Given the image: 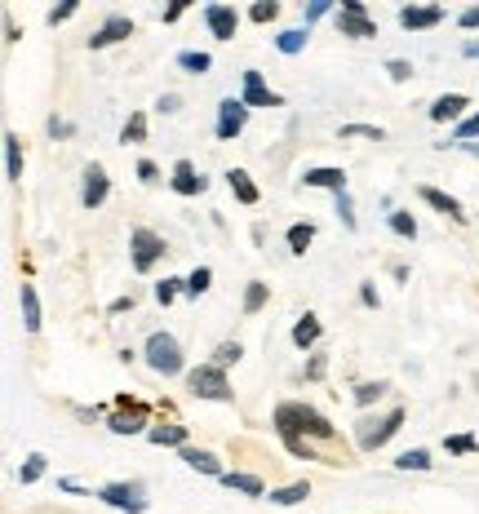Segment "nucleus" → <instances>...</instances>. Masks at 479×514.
Masks as SVG:
<instances>
[{"label":"nucleus","instance_id":"nucleus-1","mask_svg":"<svg viewBox=\"0 0 479 514\" xmlns=\"http://www.w3.org/2000/svg\"><path fill=\"white\" fill-rule=\"evenodd\" d=\"M271 435L275 439H311V444H338V426L307 399H280L271 408Z\"/></svg>","mask_w":479,"mask_h":514},{"label":"nucleus","instance_id":"nucleus-2","mask_svg":"<svg viewBox=\"0 0 479 514\" xmlns=\"http://www.w3.org/2000/svg\"><path fill=\"white\" fill-rule=\"evenodd\" d=\"M142 364H147L156 377H165V382L191 373L187 351H182V342L169 333V328H151L147 333V342H142Z\"/></svg>","mask_w":479,"mask_h":514},{"label":"nucleus","instance_id":"nucleus-3","mask_svg":"<svg viewBox=\"0 0 479 514\" xmlns=\"http://www.w3.org/2000/svg\"><path fill=\"white\" fill-rule=\"evenodd\" d=\"M404 421H409V413L400 404L386 408V413H360V421L351 426V439L360 452H382L404 430Z\"/></svg>","mask_w":479,"mask_h":514},{"label":"nucleus","instance_id":"nucleus-4","mask_svg":"<svg viewBox=\"0 0 479 514\" xmlns=\"http://www.w3.org/2000/svg\"><path fill=\"white\" fill-rule=\"evenodd\" d=\"M103 426L116 439H147V430L156 426V413H151V404H142L134 395H116V404H111Z\"/></svg>","mask_w":479,"mask_h":514},{"label":"nucleus","instance_id":"nucleus-5","mask_svg":"<svg viewBox=\"0 0 479 514\" xmlns=\"http://www.w3.org/2000/svg\"><path fill=\"white\" fill-rule=\"evenodd\" d=\"M191 399H205V404H236V386H231V373H222L218 364H196L187 377H182Z\"/></svg>","mask_w":479,"mask_h":514},{"label":"nucleus","instance_id":"nucleus-6","mask_svg":"<svg viewBox=\"0 0 479 514\" xmlns=\"http://www.w3.org/2000/svg\"><path fill=\"white\" fill-rule=\"evenodd\" d=\"M94 497L116 514H147L151 510V488L142 479H107L94 488Z\"/></svg>","mask_w":479,"mask_h":514},{"label":"nucleus","instance_id":"nucleus-7","mask_svg":"<svg viewBox=\"0 0 479 514\" xmlns=\"http://www.w3.org/2000/svg\"><path fill=\"white\" fill-rule=\"evenodd\" d=\"M169 253H173L169 240L160 231H151V226H134L129 231V266H134V275H151Z\"/></svg>","mask_w":479,"mask_h":514},{"label":"nucleus","instance_id":"nucleus-8","mask_svg":"<svg viewBox=\"0 0 479 514\" xmlns=\"http://www.w3.org/2000/svg\"><path fill=\"white\" fill-rule=\"evenodd\" d=\"M333 27H338V36H346V40H377V18L369 14L364 0H342L338 14H333Z\"/></svg>","mask_w":479,"mask_h":514},{"label":"nucleus","instance_id":"nucleus-9","mask_svg":"<svg viewBox=\"0 0 479 514\" xmlns=\"http://www.w3.org/2000/svg\"><path fill=\"white\" fill-rule=\"evenodd\" d=\"M249 116H253V111L244 107L236 94H227V98L218 102V107H213V138H218V142L244 138V129H249Z\"/></svg>","mask_w":479,"mask_h":514},{"label":"nucleus","instance_id":"nucleus-10","mask_svg":"<svg viewBox=\"0 0 479 514\" xmlns=\"http://www.w3.org/2000/svg\"><path fill=\"white\" fill-rule=\"evenodd\" d=\"M240 102L249 111H275V107H284V94L267 85V76L258 67H249V71H240Z\"/></svg>","mask_w":479,"mask_h":514},{"label":"nucleus","instance_id":"nucleus-11","mask_svg":"<svg viewBox=\"0 0 479 514\" xmlns=\"http://www.w3.org/2000/svg\"><path fill=\"white\" fill-rule=\"evenodd\" d=\"M107 200H111V173H107V164L89 160L85 169H80V209L98 213Z\"/></svg>","mask_w":479,"mask_h":514},{"label":"nucleus","instance_id":"nucleus-12","mask_svg":"<svg viewBox=\"0 0 479 514\" xmlns=\"http://www.w3.org/2000/svg\"><path fill=\"white\" fill-rule=\"evenodd\" d=\"M134 32H138V23L129 14H107L103 23L85 36V49H89V54H103V49H111V45H125Z\"/></svg>","mask_w":479,"mask_h":514},{"label":"nucleus","instance_id":"nucleus-13","mask_svg":"<svg viewBox=\"0 0 479 514\" xmlns=\"http://www.w3.org/2000/svg\"><path fill=\"white\" fill-rule=\"evenodd\" d=\"M200 23L209 27V36H213V40H222V45H227V40H236L240 23H244V14H240L236 5H222V0H209V5L200 9Z\"/></svg>","mask_w":479,"mask_h":514},{"label":"nucleus","instance_id":"nucleus-14","mask_svg":"<svg viewBox=\"0 0 479 514\" xmlns=\"http://www.w3.org/2000/svg\"><path fill=\"white\" fill-rule=\"evenodd\" d=\"M169 191H173V195H182V200H196V195H205V191H209V178L200 173V164H191V160H173V169H169Z\"/></svg>","mask_w":479,"mask_h":514},{"label":"nucleus","instance_id":"nucleus-15","mask_svg":"<svg viewBox=\"0 0 479 514\" xmlns=\"http://www.w3.org/2000/svg\"><path fill=\"white\" fill-rule=\"evenodd\" d=\"M395 23H400L404 32H435L440 23H448V9L444 5H400Z\"/></svg>","mask_w":479,"mask_h":514},{"label":"nucleus","instance_id":"nucleus-16","mask_svg":"<svg viewBox=\"0 0 479 514\" xmlns=\"http://www.w3.org/2000/svg\"><path fill=\"white\" fill-rule=\"evenodd\" d=\"M466 116H471V98L457 94V89H453V94H440L431 107H426V120H431V125H453L457 129Z\"/></svg>","mask_w":479,"mask_h":514},{"label":"nucleus","instance_id":"nucleus-17","mask_svg":"<svg viewBox=\"0 0 479 514\" xmlns=\"http://www.w3.org/2000/svg\"><path fill=\"white\" fill-rule=\"evenodd\" d=\"M178 461L191 470V475H205V479H222V475H227V461H222L213 448H200V444H187L178 452Z\"/></svg>","mask_w":479,"mask_h":514},{"label":"nucleus","instance_id":"nucleus-18","mask_svg":"<svg viewBox=\"0 0 479 514\" xmlns=\"http://www.w3.org/2000/svg\"><path fill=\"white\" fill-rule=\"evenodd\" d=\"M298 182H302L307 191L342 195V191H346V169H342V164H311V169H302Z\"/></svg>","mask_w":479,"mask_h":514},{"label":"nucleus","instance_id":"nucleus-19","mask_svg":"<svg viewBox=\"0 0 479 514\" xmlns=\"http://www.w3.org/2000/svg\"><path fill=\"white\" fill-rule=\"evenodd\" d=\"M289 342L298 346L302 355H311V351H320V342H324V320L315 311H302L298 320H293L289 328Z\"/></svg>","mask_w":479,"mask_h":514},{"label":"nucleus","instance_id":"nucleus-20","mask_svg":"<svg viewBox=\"0 0 479 514\" xmlns=\"http://www.w3.org/2000/svg\"><path fill=\"white\" fill-rule=\"evenodd\" d=\"M417 200H422L426 209H435L440 218H448V222H457V226L466 222L462 200H457V195H448V191H440V187H431V182H422V187H417Z\"/></svg>","mask_w":479,"mask_h":514},{"label":"nucleus","instance_id":"nucleus-21","mask_svg":"<svg viewBox=\"0 0 479 514\" xmlns=\"http://www.w3.org/2000/svg\"><path fill=\"white\" fill-rule=\"evenodd\" d=\"M147 444H151V448H173V452H182V448L191 444V426H182V421H173V417H169V421L160 417L156 426L147 430Z\"/></svg>","mask_w":479,"mask_h":514},{"label":"nucleus","instance_id":"nucleus-22","mask_svg":"<svg viewBox=\"0 0 479 514\" xmlns=\"http://www.w3.org/2000/svg\"><path fill=\"white\" fill-rule=\"evenodd\" d=\"M18 311H23V333L36 337L45 328V306H40L36 284H18Z\"/></svg>","mask_w":479,"mask_h":514},{"label":"nucleus","instance_id":"nucleus-23","mask_svg":"<svg viewBox=\"0 0 479 514\" xmlns=\"http://www.w3.org/2000/svg\"><path fill=\"white\" fill-rule=\"evenodd\" d=\"M227 492H240V497H253V501H267V479L253 475V470H227V475L218 479Z\"/></svg>","mask_w":479,"mask_h":514},{"label":"nucleus","instance_id":"nucleus-24","mask_svg":"<svg viewBox=\"0 0 479 514\" xmlns=\"http://www.w3.org/2000/svg\"><path fill=\"white\" fill-rule=\"evenodd\" d=\"M222 178H227V191L236 195V204H244V209L262 204V187L253 182V173H249V169H227Z\"/></svg>","mask_w":479,"mask_h":514},{"label":"nucleus","instance_id":"nucleus-25","mask_svg":"<svg viewBox=\"0 0 479 514\" xmlns=\"http://www.w3.org/2000/svg\"><path fill=\"white\" fill-rule=\"evenodd\" d=\"M271 45H275V54H284V58L307 54V45H311V27H280V32L271 36Z\"/></svg>","mask_w":479,"mask_h":514},{"label":"nucleus","instance_id":"nucleus-26","mask_svg":"<svg viewBox=\"0 0 479 514\" xmlns=\"http://www.w3.org/2000/svg\"><path fill=\"white\" fill-rule=\"evenodd\" d=\"M386 395H391V382H386V377H377V382H355V386H351V404L360 408V413H373V408L382 404Z\"/></svg>","mask_w":479,"mask_h":514},{"label":"nucleus","instance_id":"nucleus-27","mask_svg":"<svg viewBox=\"0 0 479 514\" xmlns=\"http://www.w3.org/2000/svg\"><path fill=\"white\" fill-rule=\"evenodd\" d=\"M284 444V452H289V457H298V461H320V466H342L338 457H333L329 448L324 444H311V439H280Z\"/></svg>","mask_w":479,"mask_h":514},{"label":"nucleus","instance_id":"nucleus-28","mask_svg":"<svg viewBox=\"0 0 479 514\" xmlns=\"http://www.w3.org/2000/svg\"><path fill=\"white\" fill-rule=\"evenodd\" d=\"M307 497H311V479H293V483H284V488L267 492V501L275 510H293V506H302Z\"/></svg>","mask_w":479,"mask_h":514},{"label":"nucleus","instance_id":"nucleus-29","mask_svg":"<svg viewBox=\"0 0 479 514\" xmlns=\"http://www.w3.org/2000/svg\"><path fill=\"white\" fill-rule=\"evenodd\" d=\"M271 306V284L267 280H249L244 284V293H240V315H262Z\"/></svg>","mask_w":479,"mask_h":514},{"label":"nucleus","instance_id":"nucleus-30","mask_svg":"<svg viewBox=\"0 0 479 514\" xmlns=\"http://www.w3.org/2000/svg\"><path fill=\"white\" fill-rule=\"evenodd\" d=\"M5 178L9 182H23V169H27V156H23V138L14 129H5Z\"/></svg>","mask_w":479,"mask_h":514},{"label":"nucleus","instance_id":"nucleus-31","mask_svg":"<svg viewBox=\"0 0 479 514\" xmlns=\"http://www.w3.org/2000/svg\"><path fill=\"white\" fill-rule=\"evenodd\" d=\"M391 466L400 470V475H426V470H435V457H431V448H404Z\"/></svg>","mask_w":479,"mask_h":514},{"label":"nucleus","instance_id":"nucleus-32","mask_svg":"<svg viewBox=\"0 0 479 514\" xmlns=\"http://www.w3.org/2000/svg\"><path fill=\"white\" fill-rule=\"evenodd\" d=\"M45 475H49V457L40 448H32L23 461H18V483H23V488H36Z\"/></svg>","mask_w":479,"mask_h":514},{"label":"nucleus","instance_id":"nucleus-33","mask_svg":"<svg viewBox=\"0 0 479 514\" xmlns=\"http://www.w3.org/2000/svg\"><path fill=\"white\" fill-rule=\"evenodd\" d=\"M173 67L187 71V76H209V71H213V54H209V49H178Z\"/></svg>","mask_w":479,"mask_h":514},{"label":"nucleus","instance_id":"nucleus-34","mask_svg":"<svg viewBox=\"0 0 479 514\" xmlns=\"http://www.w3.org/2000/svg\"><path fill=\"white\" fill-rule=\"evenodd\" d=\"M147 133H151L147 111H129V120L120 125V147H142V142H147Z\"/></svg>","mask_w":479,"mask_h":514},{"label":"nucleus","instance_id":"nucleus-35","mask_svg":"<svg viewBox=\"0 0 479 514\" xmlns=\"http://www.w3.org/2000/svg\"><path fill=\"white\" fill-rule=\"evenodd\" d=\"M151 297H156V306H173L178 297H187V275H165V280L151 284Z\"/></svg>","mask_w":479,"mask_h":514},{"label":"nucleus","instance_id":"nucleus-36","mask_svg":"<svg viewBox=\"0 0 479 514\" xmlns=\"http://www.w3.org/2000/svg\"><path fill=\"white\" fill-rule=\"evenodd\" d=\"M284 244H289V253H293V257H307V249L315 244V222H307V218L293 222L289 231H284Z\"/></svg>","mask_w":479,"mask_h":514},{"label":"nucleus","instance_id":"nucleus-37","mask_svg":"<svg viewBox=\"0 0 479 514\" xmlns=\"http://www.w3.org/2000/svg\"><path fill=\"white\" fill-rule=\"evenodd\" d=\"M386 226H391V235H395V240H404V244H413L417 235H422V226H417V218H413L409 209L386 213Z\"/></svg>","mask_w":479,"mask_h":514},{"label":"nucleus","instance_id":"nucleus-38","mask_svg":"<svg viewBox=\"0 0 479 514\" xmlns=\"http://www.w3.org/2000/svg\"><path fill=\"white\" fill-rule=\"evenodd\" d=\"M240 359H244V342H240V337H227V342H218V346H213L209 364H218L222 373H231V368H236Z\"/></svg>","mask_w":479,"mask_h":514},{"label":"nucleus","instance_id":"nucleus-39","mask_svg":"<svg viewBox=\"0 0 479 514\" xmlns=\"http://www.w3.org/2000/svg\"><path fill=\"white\" fill-rule=\"evenodd\" d=\"M333 213H338V222H342V231H360V213H355V195L351 191H342V195H333Z\"/></svg>","mask_w":479,"mask_h":514},{"label":"nucleus","instance_id":"nucleus-40","mask_svg":"<svg viewBox=\"0 0 479 514\" xmlns=\"http://www.w3.org/2000/svg\"><path fill=\"white\" fill-rule=\"evenodd\" d=\"M209 289H213V266H205V262L191 266V271H187V297H191V302H200Z\"/></svg>","mask_w":479,"mask_h":514},{"label":"nucleus","instance_id":"nucleus-41","mask_svg":"<svg viewBox=\"0 0 479 514\" xmlns=\"http://www.w3.org/2000/svg\"><path fill=\"white\" fill-rule=\"evenodd\" d=\"M338 138L342 142H351V138H360V142H386V129L382 125H364V120H351V125L338 129Z\"/></svg>","mask_w":479,"mask_h":514},{"label":"nucleus","instance_id":"nucleus-42","mask_svg":"<svg viewBox=\"0 0 479 514\" xmlns=\"http://www.w3.org/2000/svg\"><path fill=\"white\" fill-rule=\"evenodd\" d=\"M275 18H280V0H253L249 9H244V23H258V27H271Z\"/></svg>","mask_w":479,"mask_h":514},{"label":"nucleus","instance_id":"nucleus-43","mask_svg":"<svg viewBox=\"0 0 479 514\" xmlns=\"http://www.w3.org/2000/svg\"><path fill=\"white\" fill-rule=\"evenodd\" d=\"M338 14V0H302V27H315Z\"/></svg>","mask_w":479,"mask_h":514},{"label":"nucleus","instance_id":"nucleus-44","mask_svg":"<svg viewBox=\"0 0 479 514\" xmlns=\"http://www.w3.org/2000/svg\"><path fill=\"white\" fill-rule=\"evenodd\" d=\"M444 452H448V457H475L479 439L466 435V430H462V435H444Z\"/></svg>","mask_w":479,"mask_h":514},{"label":"nucleus","instance_id":"nucleus-45","mask_svg":"<svg viewBox=\"0 0 479 514\" xmlns=\"http://www.w3.org/2000/svg\"><path fill=\"white\" fill-rule=\"evenodd\" d=\"M329 377V351H311L302 364V382H324Z\"/></svg>","mask_w":479,"mask_h":514},{"label":"nucleus","instance_id":"nucleus-46","mask_svg":"<svg viewBox=\"0 0 479 514\" xmlns=\"http://www.w3.org/2000/svg\"><path fill=\"white\" fill-rule=\"evenodd\" d=\"M76 14H80V0H63V5H49V9H45V23H49V27H63V23H71Z\"/></svg>","mask_w":479,"mask_h":514},{"label":"nucleus","instance_id":"nucleus-47","mask_svg":"<svg viewBox=\"0 0 479 514\" xmlns=\"http://www.w3.org/2000/svg\"><path fill=\"white\" fill-rule=\"evenodd\" d=\"M45 133H49V142H71V138H76V125H71L67 116H58V111H54V116L45 120Z\"/></svg>","mask_w":479,"mask_h":514},{"label":"nucleus","instance_id":"nucleus-48","mask_svg":"<svg viewBox=\"0 0 479 514\" xmlns=\"http://www.w3.org/2000/svg\"><path fill=\"white\" fill-rule=\"evenodd\" d=\"M134 178L142 182V187H156V182H160V178H165V169H160V164H156V160H147V156H142V160L134 164ZM165 182H169V178H165Z\"/></svg>","mask_w":479,"mask_h":514},{"label":"nucleus","instance_id":"nucleus-49","mask_svg":"<svg viewBox=\"0 0 479 514\" xmlns=\"http://www.w3.org/2000/svg\"><path fill=\"white\" fill-rule=\"evenodd\" d=\"M462 142H479V111H471V116L453 129V147H462Z\"/></svg>","mask_w":479,"mask_h":514},{"label":"nucleus","instance_id":"nucleus-50","mask_svg":"<svg viewBox=\"0 0 479 514\" xmlns=\"http://www.w3.org/2000/svg\"><path fill=\"white\" fill-rule=\"evenodd\" d=\"M386 76H391L395 85H409V80L417 76V71H413L409 58H386Z\"/></svg>","mask_w":479,"mask_h":514},{"label":"nucleus","instance_id":"nucleus-51","mask_svg":"<svg viewBox=\"0 0 479 514\" xmlns=\"http://www.w3.org/2000/svg\"><path fill=\"white\" fill-rule=\"evenodd\" d=\"M156 116H182V94L165 89V94L156 98Z\"/></svg>","mask_w":479,"mask_h":514},{"label":"nucleus","instance_id":"nucleus-52","mask_svg":"<svg viewBox=\"0 0 479 514\" xmlns=\"http://www.w3.org/2000/svg\"><path fill=\"white\" fill-rule=\"evenodd\" d=\"M0 27H5V45H18V40H23V27H18L14 9H0Z\"/></svg>","mask_w":479,"mask_h":514},{"label":"nucleus","instance_id":"nucleus-53","mask_svg":"<svg viewBox=\"0 0 479 514\" xmlns=\"http://www.w3.org/2000/svg\"><path fill=\"white\" fill-rule=\"evenodd\" d=\"M107 413H111V408H103V404H76V408H71V417H76V421H107Z\"/></svg>","mask_w":479,"mask_h":514},{"label":"nucleus","instance_id":"nucleus-54","mask_svg":"<svg viewBox=\"0 0 479 514\" xmlns=\"http://www.w3.org/2000/svg\"><path fill=\"white\" fill-rule=\"evenodd\" d=\"M453 23L462 27V32H479V5H466V9H457V14H453Z\"/></svg>","mask_w":479,"mask_h":514},{"label":"nucleus","instance_id":"nucleus-55","mask_svg":"<svg viewBox=\"0 0 479 514\" xmlns=\"http://www.w3.org/2000/svg\"><path fill=\"white\" fill-rule=\"evenodd\" d=\"M182 18H187V0H173V5H165V9H160V23H165V27L182 23Z\"/></svg>","mask_w":479,"mask_h":514},{"label":"nucleus","instance_id":"nucleus-56","mask_svg":"<svg viewBox=\"0 0 479 514\" xmlns=\"http://www.w3.org/2000/svg\"><path fill=\"white\" fill-rule=\"evenodd\" d=\"M360 306H364V311H377V306H382V297H377V284L373 280H360Z\"/></svg>","mask_w":479,"mask_h":514},{"label":"nucleus","instance_id":"nucleus-57","mask_svg":"<svg viewBox=\"0 0 479 514\" xmlns=\"http://www.w3.org/2000/svg\"><path fill=\"white\" fill-rule=\"evenodd\" d=\"M58 492L63 497H94V488H85L80 479H58Z\"/></svg>","mask_w":479,"mask_h":514},{"label":"nucleus","instance_id":"nucleus-58","mask_svg":"<svg viewBox=\"0 0 479 514\" xmlns=\"http://www.w3.org/2000/svg\"><path fill=\"white\" fill-rule=\"evenodd\" d=\"M129 311H134V293H129V297H116V302L107 306V315H129Z\"/></svg>","mask_w":479,"mask_h":514},{"label":"nucleus","instance_id":"nucleus-59","mask_svg":"<svg viewBox=\"0 0 479 514\" xmlns=\"http://www.w3.org/2000/svg\"><path fill=\"white\" fill-rule=\"evenodd\" d=\"M462 58H471V63H479V40H462Z\"/></svg>","mask_w":479,"mask_h":514},{"label":"nucleus","instance_id":"nucleus-60","mask_svg":"<svg viewBox=\"0 0 479 514\" xmlns=\"http://www.w3.org/2000/svg\"><path fill=\"white\" fill-rule=\"evenodd\" d=\"M138 355H142V351H134V346H125V351H120L116 359H120V364H134V359H138Z\"/></svg>","mask_w":479,"mask_h":514},{"label":"nucleus","instance_id":"nucleus-61","mask_svg":"<svg viewBox=\"0 0 479 514\" xmlns=\"http://www.w3.org/2000/svg\"><path fill=\"white\" fill-rule=\"evenodd\" d=\"M457 151H466V156H471V160H479V142H462V147H457Z\"/></svg>","mask_w":479,"mask_h":514},{"label":"nucleus","instance_id":"nucleus-62","mask_svg":"<svg viewBox=\"0 0 479 514\" xmlns=\"http://www.w3.org/2000/svg\"><path fill=\"white\" fill-rule=\"evenodd\" d=\"M475 218H479V213H475Z\"/></svg>","mask_w":479,"mask_h":514}]
</instances>
